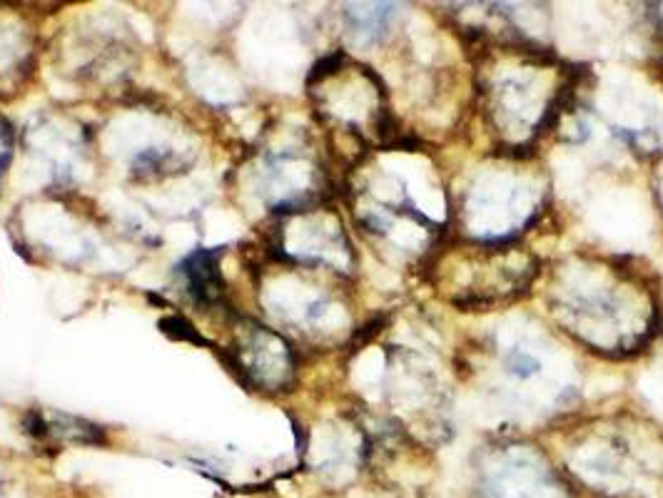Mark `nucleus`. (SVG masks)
I'll return each instance as SVG.
<instances>
[{
	"instance_id": "obj_1",
	"label": "nucleus",
	"mask_w": 663,
	"mask_h": 498,
	"mask_svg": "<svg viewBox=\"0 0 663 498\" xmlns=\"http://www.w3.org/2000/svg\"><path fill=\"white\" fill-rule=\"evenodd\" d=\"M549 309L569 337L606 357L639 352L659 324V294L646 274L609 259L561 262L551 274Z\"/></svg>"
},
{
	"instance_id": "obj_2",
	"label": "nucleus",
	"mask_w": 663,
	"mask_h": 498,
	"mask_svg": "<svg viewBox=\"0 0 663 498\" xmlns=\"http://www.w3.org/2000/svg\"><path fill=\"white\" fill-rule=\"evenodd\" d=\"M482 113L506 152H519L564 110L569 73L559 60L524 45H484Z\"/></svg>"
},
{
	"instance_id": "obj_3",
	"label": "nucleus",
	"mask_w": 663,
	"mask_h": 498,
	"mask_svg": "<svg viewBox=\"0 0 663 498\" xmlns=\"http://www.w3.org/2000/svg\"><path fill=\"white\" fill-rule=\"evenodd\" d=\"M427 279L444 302L459 309H497L524 297L541 262L519 242H457L429 259Z\"/></svg>"
},
{
	"instance_id": "obj_4",
	"label": "nucleus",
	"mask_w": 663,
	"mask_h": 498,
	"mask_svg": "<svg viewBox=\"0 0 663 498\" xmlns=\"http://www.w3.org/2000/svg\"><path fill=\"white\" fill-rule=\"evenodd\" d=\"M544 182L516 152H506L499 162L484 167L479 180L464 192L462 212L479 227V242H511L516 227H524L544 205Z\"/></svg>"
},
{
	"instance_id": "obj_5",
	"label": "nucleus",
	"mask_w": 663,
	"mask_h": 498,
	"mask_svg": "<svg viewBox=\"0 0 663 498\" xmlns=\"http://www.w3.org/2000/svg\"><path fill=\"white\" fill-rule=\"evenodd\" d=\"M394 8H397V5L392 3H359L347 5L344 15H347L354 33L362 35L364 40H374L387 30L389 18L394 15Z\"/></svg>"
},
{
	"instance_id": "obj_6",
	"label": "nucleus",
	"mask_w": 663,
	"mask_h": 498,
	"mask_svg": "<svg viewBox=\"0 0 663 498\" xmlns=\"http://www.w3.org/2000/svg\"><path fill=\"white\" fill-rule=\"evenodd\" d=\"M541 369H544L541 367V359L536 357L531 349H521V347L506 349L504 374L511 376V379L529 381V379H534V376H539Z\"/></svg>"
},
{
	"instance_id": "obj_7",
	"label": "nucleus",
	"mask_w": 663,
	"mask_h": 498,
	"mask_svg": "<svg viewBox=\"0 0 663 498\" xmlns=\"http://www.w3.org/2000/svg\"><path fill=\"white\" fill-rule=\"evenodd\" d=\"M659 195H661V205H663V170H661V190H659Z\"/></svg>"
},
{
	"instance_id": "obj_8",
	"label": "nucleus",
	"mask_w": 663,
	"mask_h": 498,
	"mask_svg": "<svg viewBox=\"0 0 663 498\" xmlns=\"http://www.w3.org/2000/svg\"><path fill=\"white\" fill-rule=\"evenodd\" d=\"M659 8H661L659 10V18H661V28H663V5H659Z\"/></svg>"
}]
</instances>
